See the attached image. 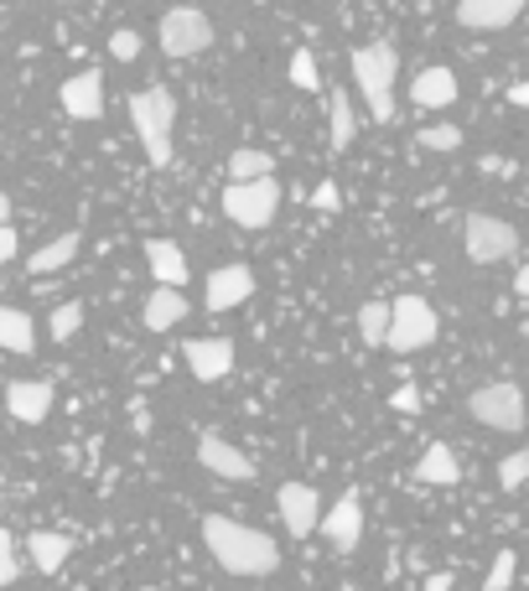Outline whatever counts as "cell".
<instances>
[{"label":"cell","mask_w":529,"mask_h":591,"mask_svg":"<svg viewBox=\"0 0 529 591\" xmlns=\"http://www.w3.org/2000/svg\"><path fill=\"white\" fill-rule=\"evenodd\" d=\"M203 540H208V555L224 565L228 577H271L281 565V545H275L265 530H249V524H234V519L213 514L203 524Z\"/></svg>","instance_id":"6da1fadb"},{"label":"cell","mask_w":529,"mask_h":591,"mask_svg":"<svg viewBox=\"0 0 529 591\" xmlns=\"http://www.w3.org/2000/svg\"><path fill=\"white\" fill-rule=\"evenodd\" d=\"M353 83H359L363 105L374 115V125L394 120V78H400V52L390 42H363L353 47Z\"/></svg>","instance_id":"7a4b0ae2"},{"label":"cell","mask_w":529,"mask_h":591,"mask_svg":"<svg viewBox=\"0 0 529 591\" xmlns=\"http://www.w3.org/2000/svg\"><path fill=\"white\" fill-rule=\"evenodd\" d=\"M130 120H136V136L146 146V161L156 171L172 167V125H177V99L172 89H140L130 93Z\"/></svg>","instance_id":"3957f363"},{"label":"cell","mask_w":529,"mask_h":591,"mask_svg":"<svg viewBox=\"0 0 529 591\" xmlns=\"http://www.w3.org/2000/svg\"><path fill=\"white\" fill-rule=\"evenodd\" d=\"M224 213L239 228H271L281 213V183L275 177H255V183H228L224 187Z\"/></svg>","instance_id":"277c9868"},{"label":"cell","mask_w":529,"mask_h":591,"mask_svg":"<svg viewBox=\"0 0 529 591\" xmlns=\"http://www.w3.org/2000/svg\"><path fill=\"white\" fill-rule=\"evenodd\" d=\"M468 410L472 421L488 425V431H525V390L509 380H493V384H478L468 394Z\"/></svg>","instance_id":"5b68a950"},{"label":"cell","mask_w":529,"mask_h":591,"mask_svg":"<svg viewBox=\"0 0 529 591\" xmlns=\"http://www.w3.org/2000/svg\"><path fill=\"white\" fill-rule=\"evenodd\" d=\"M441 333V317H437V306L425 302V296H400L394 302V322H390V343L384 348L390 353H421L431 348Z\"/></svg>","instance_id":"8992f818"},{"label":"cell","mask_w":529,"mask_h":591,"mask_svg":"<svg viewBox=\"0 0 529 591\" xmlns=\"http://www.w3.org/2000/svg\"><path fill=\"white\" fill-rule=\"evenodd\" d=\"M156 42H161L167 58H197V52H208L213 47V21L197 11V6H177V11L161 16Z\"/></svg>","instance_id":"52a82bcc"},{"label":"cell","mask_w":529,"mask_h":591,"mask_svg":"<svg viewBox=\"0 0 529 591\" xmlns=\"http://www.w3.org/2000/svg\"><path fill=\"white\" fill-rule=\"evenodd\" d=\"M462 249H468L472 265H499L519 249V228L493 218V213H472L468 224H462Z\"/></svg>","instance_id":"ba28073f"},{"label":"cell","mask_w":529,"mask_h":591,"mask_svg":"<svg viewBox=\"0 0 529 591\" xmlns=\"http://www.w3.org/2000/svg\"><path fill=\"white\" fill-rule=\"evenodd\" d=\"M275 509H281V524L291 530V540H306V534L322 530V499H317V487L286 483L281 493H275Z\"/></svg>","instance_id":"9c48e42d"},{"label":"cell","mask_w":529,"mask_h":591,"mask_svg":"<svg viewBox=\"0 0 529 591\" xmlns=\"http://www.w3.org/2000/svg\"><path fill=\"white\" fill-rule=\"evenodd\" d=\"M58 105L68 120H105V78L94 73V68H84V73L62 78L58 89Z\"/></svg>","instance_id":"30bf717a"},{"label":"cell","mask_w":529,"mask_h":591,"mask_svg":"<svg viewBox=\"0 0 529 591\" xmlns=\"http://www.w3.org/2000/svg\"><path fill=\"white\" fill-rule=\"evenodd\" d=\"M322 534H327V545L343 550V555L359 550V540H363V493L359 487H349V493L322 514Z\"/></svg>","instance_id":"8fae6325"},{"label":"cell","mask_w":529,"mask_h":591,"mask_svg":"<svg viewBox=\"0 0 529 591\" xmlns=\"http://www.w3.org/2000/svg\"><path fill=\"white\" fill-rule=\"evenodd\" d=\"M255 296V270L249 265H218L208 275V290H203V306L208 312H234Z\"/></svg>","instance_id":"7c38bea8"},{"label":"cell","mask_w":529,"mask_h":591,"mask_svg":"<svg viewBox=\"0 0 529 591\" xmlns=\"http://www.w3.org/2000/svg\"><path fill=\"white\" fill-rule=\"evenodd\" d=\"M182 358L193 368V380H203V384L234 374V343L228 337H193V343H182Z\"/></svg>","instance_id":"4fadbf2b"},{"label":"cell","mask_w":529,"mask_h":591,"mask_svg":"<svg viewBox=\"0 0 529 591\" xmlns=\"http://www.w3.org/2000/svg\"><path fill=\"white\" fill-rule=\"evenodd\" d=\"M197 462L213 472V477H224V483H249L255 477V462L224 436H203L197 441Z\"/></svg>","instance_id":"5bb4252c"},{"label":"cell","mask_w":529,"mask_h":591,"mask_svg":"<svg viewBox=\"0 0 529 591\" xmlns=\"http://www.w3.org/2000/svg\"><path fill=\"white\" fill-rule=\"evenodd\" d=\"M529 0H457V21L472 31H503L525 16Z\"/></svg>","instance_id":"9a60e30c"},{"label":"cell","mask_w":529,"mask_h":591,"mask_svg":"<svg viewBox=\"0 0 529 591\" xmlns=\"http://www.w3.org/2000/svg\"><path fill=\"white\" fill-rule=\"evenodd\" d=\"M6 410H11L21 425H42L47 410H52V384L47 380H11L6 384Z\"/></svg>","instance_id":"2e32d148"},{"label":"cell","mask_w":529,"mask_h":591,"mask_svg":"<svg viewBox=\"0 0 529 591\" xmlns=\"http://www.w3.org/2000/svg\"><path fill=\"white\" fill-rule=\"evenodd\" d=\"M410 105H415V109L457 105V73H452V68H421V73L410 78Z\"/></svg>","instance_id":"e0dca14e"},{"label":"cell","mask_w":529,"mask_h":591,"mask_svg":"<svg viewBox=\"0 0 529 591\" xmlns=\"http://www.w3.org/2000/svg\"><path fill=\"white\" fill-rule=\"evenodd\" d=\"M146 265H151V275H156V286H187V255H182V244H172V239H146Z\"/></svg>","instance_id":"ac0fdd59"},{"label":"cell","mask_w":529,"mask_h":591,"mask_svg":"<svg viewBox=\"0 0 529 591\" xmlns=\"http://www.w3.org/2000/svg\"><path fill=\"white\" fill-rule=\"evenodd\" d=\"M457 477H462V462H457V452L447 446V441H431L421 452V462H415V483L425 487H452Z\"/></svg>","instance_id":"d6986e66"},{"label":"cell","mask_w":529,"mask_h":591,"mask_svg":"<svg viewBox=\"0 0 529 591\" xmlns=\"http://www.w3.org/2000/svg\"><path fill=\"white\" fill-rule=\"evenodd\" d=\"M182 317H187V296H182L177 286H156L151 296H146V306H140V322H146L151 333H172Z\"/></svg>","instance_id":"ffe728a7"},{"label":"cell","mask_w":529,"mask_h":591,"mask_svg":"<svg viewBox=\"0 0 529 591\" xmlns=\"http://www.w3.org/2000/svg\"><path fill=\"white\" fill-rule=\"evenodd\" d=\"M27 555H31V565H37L42 577H58L62 565H68V555H74V540L58 534V530H37L27 540Z\"/></svg>","instance_id":"44dd1931"},{"label":"cell","mask_w":529,"mask_h":591,"mask_svg":"<svg viewBox=\"0 0 529 591\" xmlns=\"http://www.w3.org/2000/svg\"><path fill=\"white\" fill-rule=\"evenodd\" d=\"M78 234L74 228H68V234H58V239H47V244H37V249H31L27 255V270L31 275H52V270H62V265H74L78 259Z\"/></svg>","instance_id":"7402d4cb"},{"label":"cell","mask_w":529,"mask_h":591,"mask_svg":"<svg viewBox=\"0 0 529 591\" xmlns=\"http://www.w3.org/2000/svg\"><path fill=\"white\" fill-rule=\"evenodd\" d=\"M327 130H333V151H349L353 136H359V120H353V99L343 89L327 93Z\"/></svg>","instance_id":"603a6c76"},{"label":"cell","mask_w":529,"mask_h":591,"mask_svg":"<svg viewBox=\"0 0 529 591\" xmlns=\"http://www.w3.org/2000/svg\"><path fill=\"white\" fill-rule=\"evenodd\" d=\"M390 322H394V302H363L359 306L363 348H384V343H390Z\"/></svg>","instance_id":"cb8c5ba5"},{"label":"cell","mask_w":529,"mask_h":591,"mask_svg":"<svg viewBox=\"0 0 529 591\" xmlns=\"http://www.w3.org/2000/svg\"><path fill=\"white\" fill-rule=\"evenodd\" d=\"M0 343L11 353H37V327H31V317L21 306H6V312H0Z\"/></svg>","instance_id":"d4e9b609"},{"label":"cell","mask_w":529,"mask_h":591,"mask_svg":"<svg viewBox=\"0 0 529 591\" xmlns=\"http://www.w3.org/2000/svg\"><path fill=\"white\" fill-rule=\"evenodd\" d=\"M255 177H275V156L271 151H234L228 156V183H255Z\"/></svg>","instance_id":"484cf974"},{"label":"cell","mask_w":529,"mask_h":591,"mask_svg":"<svg viewBox=\"0 0 529 591\" xmlns=\"http://www.w3.org/2000/svg\"><path fill=\"white\" fill-rule=\"evenodd\" d=\"M515 571H519V555H515V550H499L493 565H488L483 591H509V587H515Z\"/></svg>","instance_id":"4316f807"},{"label":"cell","mask_w":529,"mask_h":591,"mask_svg":"<svg viewBox=\"0 0 529 591\" xmlns=\"http://www.w3.org/2000/svg\"><path fill=\"white\" fill-rule=\"evenodd\" d=\"M415 146H421V151H457V146H462V130H457V125H425L421 136H415Z\"/></svg>","instance_id":"83f0119b"},{"label":"cell","mask_w":529,"mask_h":591,"mask_svg":"<svg viewBox=\"0 0 529 591\" xmlns=\"http://www.w3.org/2000/svg\"><path fill=\"white\" fill-rule=\"evenodd\" d=\"M525 483H529V452H509L499 462V487L503 493H519Z\"/></svg>","instance_id":"f1b7e54d"},{"label":"cell","mask_w":529,"mask_h":591,"mask_svg":"<svg viewBox=\"0 0 529 591\" xmlns=\"http://www.w3.org/2000/svg\"><path fill=\"white\" fill-rule=\"evenodd\" d=\"M291 83H296V89L302 93H317L322 89V78H317V58H312V52H291Z\"/></svg>","instance_id":"f546056e"},{"label":"cell","mask_w":529,"mask_h":591,"mask_svg":"<svg viewBox=\"0 0 529 591\" xmlns=\"http://www.w3.org/2000/svg\"><path fill=\"white\" fill-rule=\"evenodd\" d=\"M16 577H21V545L11 530H0V587H16Z\"/></svg>","instance_id":"4dcf8cb0"},{"label":"cell","mask_w":529,"mask_h":591,"mask_svg":"<svg viewBox=\"0 0 529 591\" xmlns=\"http://www.w3.org/2000/svg\"><path fill=\"white\" fill-rule=\"evenodd\" d=\"M78 327H84V306H78V302H68V306L52 312V337H58V343H68Z\"/></svg>","instance_id":"1f68e13d"},{"label":"cell","mask_w":529,"mask_h":591,"mask_svg":"<svg viewBox=\"0 0 529 591\" xmlns=\"http://www.w3.org/2000/svg\"><path fill=\"white\" fill-rule=\"evenodd\" d=\"M109 58H120V62L140 58V31H130V27L115 31V37H109Z\"/></svg>","instance_id":"d6a6232c"},{"label":"cell","mask_w":529,"mask_h":591,"mask_svg":"<svg viewBox=\"0 0 529 591\" xmlns=\"http://www.w3.org/2000/svg\"><path fill=\"white\" fill-rule=\"evenodd\" d=\"M312 208H317V213H337V208H343V193H337V183H317V193H312Z\"/></svg>","instance_id":"836d02e7"},{"label":"cell","mask_w":529,"mask_h":591,"mask_svg":"<svg viewBox=\"0 0 529 591\" xmlns=\"http://www.w3.org/2000/svg\"><path fill=\"white\" fill-rule=\"evenodd\" d=\"M390 405L400 410V415H415V410H421V390H415V384H405V390L390 394Z\"/></svg>","instance_id":"e575fe53"},{"label":"cell","mask_w":529,"mask_h":591,"mask_svg":"<svg viewBox=\"0 0 529 591\" xmlns=\"http://www.w3.org/2000/svg\"><path fill=\"white\" fill-rule=\"evenodd\" d=\"M16 249H21V239H16V224H0V259L11 265Z\"/></svg>","instance_id":"d590c367"},{"label":"cell","mask_w":529,"mask_h":591,"mask_svg":"<svg viewBox=\"0 0 529 591\" xmlns=\"http://www.w3.org/2000/svg\"><path fill=\"white\" fill-rule=\"evenodd\" d=\"M421 591H452V571H431Z\"/></svg>","instance_id":"8d00e7d4"},{"label":"cell","mask_w":529,"mask_h":591,"mask_svg":"<svg viewBox=\"0 0 529 591\" xmlns=\"http://www.w3.org/2000/svg\"><path fill=\"white\" fill-rule=\"evenodd\" d=\"M509 105H515V109H529V78H525V83H515V89H509Z\"/></svg>","instance_id":"74e56055"},{"label":"cell","mask_w":529,"mask_h":591,"mask_svg":"<svg viewBox=\"0 0 529 591\" xmlns=\"http://www.w3.org/2000/svg\"><path fill=\"white\" fill-rule=\"evenodd\" d=\"M515 290H519V296H525V302H529V265H519V275H515Z\"/></svg>","instance_id":"f35d334b"},{"label":"cell","mask_w":529,"mask_h":591,"mask_svg":"<svg viewBox=\"0 0 529 591\" xmlns=\"http://www.w3.org/2000/svg\"><path fill=\"white\" fill-rule=\"evenodd\" d=\"M140 591H167V587H140Z\"/></svg>","instance_id":"ab89813d"},{"label":"cell","mask_w":529,"mask_h":591,"mask_svg":"<svg viewBox=\"0 0 529 591\" xmlns=\"http://www.w3.org/2000/svg\"><path fill=\"white\" fill-rule=\"evenodd\" d=\"M519 333H525V337H529V322H525V327H519Z\"/></svg>","instance_id":"60d3db41"},{"label":"cell","mask_w":529,"mask_h":591,"mask_svg":"<svg viewBox=\"0 0 529 591\" xmlns=\"http://www.w3.org/2000/svg\"><path fill=\"white\" fill-rule=\"evenodd\" d=\"M52 6H68V0H52Z\"/></svg>","instance_id":"b9f144b4"},{"label":"cell","mask_w":529,"mask_h":591,"mask_svg":"<svg viewBox=\"0 0 529 591\" xmlns=\"http://www.w3.org/2000/svg\"><path fill=\"white\" fill-rule=\"evenodd\" d=\"M255 6H265V0H255Z\"/></svg>","instance_id":"7bdbcfd3"},{"label":"cell","mask_w":529,"mask_h":591,"mask_svg":"<svg viewBox=\"0 0 529 591\" xmlns=\"http://www.w3.org/2000/svg\"><path fill=\"white\" fill-rule=\"evenodd\" d=\"M525 177H529V167H525Z\"/></svg>","instance_id":"ee69618b"}]
</instances>
